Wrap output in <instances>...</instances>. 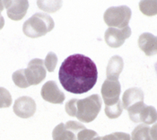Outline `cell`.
<instances>
[{"mask_svg": "<svg viewBox=\"0 0 157 140\" xmlns=\"http://www.w3.org/2000/svg\"><path fill=\"white\" fill-rule=\"evenodd\" d=\"M98 78L95 63L82 54H74L66 58L59 71V79L63 88L74 94L87 93L94 88Z\"/></svg>", "mask_w": 157, "mask_h": 140, "instance_id": "cell-1", "label": "cell"}, {"mask_svg": "<svg viewBox=\"0 0 157 140\" xmlns=\"http://www.w3.org/2000/svg\"><path fill=\"white\" fill-rule=\"evenodd\" d=\"M101 108V99L99 95L93 94L85 99H72L66 104V111L71 117L89 123L96 119Z\"/></svg>", "mask_w": 157, "mask_h": 140, "instance_id": "cell-2", "label": "cell"}, {"mask_svg": "<svg viewBox=\"0 0 157 140\" xmlns=\"http://www.w3.org/2000/svg\"><path fill=\"white\" fill-rule=\"evenodd\" d=\"M53 19L46 14L37 13L29 18L23 25V32L29 38H39L52 31Z\"/></svg>", "mask_w": 157, "mask_h": 140, "instance_id": "cell-3", "label": "cell"}, {"mask_svg": "<svg viewBox=\"0 0 157 140\" xmlns=\"http://www.w3.org/2000/svg\"><path fill=\"white\" fill-rule=\"evenodd\" d=\"M131 17V10L126 6H113L109 7L104 13V22L109 27H120L125 28L128 26V23Z\"/></svg>", "mask_w": 157, "mask_h": 140, "instance_id": "cell-4", "label": "cell"}, {"mask_svg": "<svg viewBox=\"0 0 157 140\" xmlns=\"http://www.w3.org/2000/svg\"><path fill=\"white\" fill-rule=\"evenodd\" d=\"M128 111L130 119L135 122L144 121L146 124H150L157 119L155 109L152 106H146L143 102L132 105Z\"/></svg>", "mask_w": 157, "mask_h": 140, "instance_id": "cell-5", "label": "cell"}, {"mask_svg": "<svg viewBox=\"0 0 157 140\" xmlns=\"http://www.w3.org/2000/svg\"><path fill=\"white\" fill-rule=\"evenodd\" d=\"M83 129H85L83 124L70 120L66 124L61 123L54 128L52 138L53 140H77V134Z\"/></svg>", "mask_w": 157, "mask_h": 140, "instance_id": "cell-6", "label": "cell"}, {"mask_svg": "<svg viewBox=\"0 0 157 140\" xmlns=\"http://www.w3.org/2000/svg\"><path fill=\"white\" fill-rule=\"evenodd\" d=\"M25 70L26 79L30 85H36L42 82L46 77V68L44 61L40 58L31 60Z\"/></svg>", "mask_w": 157, "mask_h": 140, "instance_id": "cell-7", "label": "cell"}, {"mask_svg": "<svg viewBox=\"0 0 157 140\" xmlns=\"http://www.w3.org/2000/svg\"><path fill=\"white\" fill-rule=\"evenodd\" d=\"M121 84L118 80L107 79L101 86V95L106 106L116 104L120 101Z\"/></svg>", "mask_w": 157, "mask_h": 140, "instance_id": "cell-8", "label": "cell"}, {"mask_svg": "<svg viewBox=\"0 0 157 140\" xmlns=\"http://www.w3.org/2000/svg\"><path fill=\"white\" fill-rule=\"evenodd\" d=\"M131 35V29L127 26L123 29L109 27L105 32L104 38L106 43L111 48H119L123 45L126 39Z\"/></svg>", "mask_w": 157, "mask_h": 140, "instance_id": "cell-9", "label": "cell"}, {"mask_svg": "<svg viewBox=\"0 0 157 140\" xmlns=\"http://www.w3.org/2000/svg\"><path fill=\"white\" fill-rule=\"evenodd\" d=\"M13 112L22 119H28L33 116L36 111V103L34 100L29 96L18 98L13 104Z\"/></svg>", "mask_w": 157, "mask_h": 140, "instance_id": "cell-10", "label": "cell"}, {"mask_svg": "<svg viewBox=\"0 0 157 140\" xmlns=\"http://www.w3.org/2000/svg\"><path fill=\"white\" fill-rule=\"evenodd\" d=\"M41 97L50 103L60 104L65 101V94L61 92L55 81H48L41 88Z\"/></svg>", "mask_w": 157, "mask_h": 140, "instance_id": "cell-11", "label": "cell"}, {"mask_svg": "<svg viewBox=\"0 0 157 140\" xmlns=\"http://www.w3.org/2000/svg\"><path fill=\"white\" fill-rule=\"evenodd\" d=\"M4 4L8 17L13 21L22 20L29 7L28 1H4Z\"/></svg>", "mask_w": 157, "mask_h": 140, "instance_id": "cell-12", "label": "cell"}, {"mask_svg": "<svg viewBox=\"0 0 157 140\" xmlns=\"http://www.w3.org/2000/svg\"><path fill=\"white\" fill-rule=\"evenodd\" d=\"M138 46L147 56L157 54V37L151 33H143L138 39Z\"/></svg>", "mask_w": 157, "mask_h": 140, "instance_id": "cell-13", "label": "cell"}, {"mask_svg": "<svg viewBox=\"0 0 157 140\" xmlns=\"http://www.w3.org/2000/svg\"><path fill=\"white\" fill-rule=\"evenodd\" d=\"M123 105L125 109H128L132 105L144 101V93L138 88H131L127 90L123 94Z\"/></svg>", "mask_w": 157, "mask_h": 140, "instance_id": "cell-14", "label": "cell"}, {"mask_svg": "<svg viewBox=\"0 0 157 140\" xmlns=\"http://www.w3.org/2000/svg\"><path fill=\"white\" fill-rule=\"evenodd\" d=\"M123 69V60L120 56H114L109 59L107 67V79L118 80Z\"/></svg>", "mask_w": 157, "mask_h": 140, "instance_id": "cell-15", "label": "cell"}, {"mask_svg": "<svg viewBox=\"0 0 157 140\" xmlns=\"http://www.w3.org/2000/svg\"><path fill=\"white\" fill-rule=\"evenodd\" d=\"M13 81L14 83V84L16 86H18L19 88H27L30 86L29 83L26 79V76H25V70L20 69L15 71L12 76Z\"/></svg>", "mask_w": 157, "mask_h": 140, "instance_id": "cell-16", "label": "cell"}, {"mask_svg": "<svg viewBox=\"0 0 157 140\" xmlns=\"http://www.w3.org/2000/svg\"><path fill=\"white\" fill-rule=\"evenodd\" d=\"M149 130L150 128L148 126L140 125L135 128L132 133V138L133 140H152L149 136Z\"/></svg>", "mask_w": 157, "mask_h": 140, "instance_id": "cell-17", "label": "cell"}, {"mask_svg": "<svg viewBox=\"0 0 157 140\" xmlns=\"http://www.w3.org/2000/svg\"><path fill=\"white\" fill-rule=\"evenodd\" d=\"M122 112V104L121 101H119L116 104L105 107V113L109 119H116L120 116Z\"/></svg>", "mask_w": 157, "mask_h": 140, "instance_id": "cell-18", "label": "cell"}, {"mask_svg": "<svg viewBox=\"0 0 157 140\" xmlns=\"http://www.w3.org/2000/svg\"><path fill=\"white\" fill-rule=\"evenodd\" d=\"M12 104V96L10 93L3 87H0V109L8 108Z\"/></svg>", "mask_w": 157, "mask_h": 140, "instance_id": "cell-19", "label": "cell"}, {"mask_svg": "<svg viewBox=\"0 0 157 140\" xmlns=\"http://www.w3.org/2000/svg\"><path fill=\"white\" fill-rule=\"evenodd\" d=\"M38 6L44 11L55 12L59 10L56 5H61L60 1H37Z\"/></svg>", "mask_w": 157, "mask_h": 140, "instance_id": "cell-20", "label": "cell"}, {"mask_svg": "<svg viewBox=\"0 0 157 140\" xmlns=\"http://www.w3.org/2000/svg\"><path fill=\"white\" fill-rule=\"evenodd\" d=\"M57 63H58V57L56 54H54L53 52H49L46 59L44 61V66L46 67V68L48 69V72H53L54 69L56 68V66H57Z\"/></svg>", "mask_w": 157, "mask_h": 140, "instance_id": "cell-21", "label": "cell"}, {"mask_svg": "<svg viewBox=\"0 0 157 140\" xmlns=\"http://www.w3.org/2000/svg\"><path fill=\"white\" fill-rule=\"evenodd\" d=\"M101 140H130V138L128 134L114 133L112 135H108L106 137L101 138Z\"/></svg>", "mask_w": 157, "mask_h": 140, "instance_id": "cell-22", "label": "cell"}, {"mask_svg": "<svg viewBox=\"0 0 157 140\" xmlns=\"http://www.w3.org/2000/svg\"><path fill=\"white\" fill-rule=\"evenodd\" d=\"M4 25H5V19H4V17L0 14V30L4 27Z\"/></svg>", "mask_w": 157, "mask_h": 140, "instance_id": "cell-23", "label": "cell"}, {"mask_svg": "<svg viewBox=\"0 0 157 140\" xmlns=\"http://www.w3.org/2000/svg\"><path fill=\"white\" fill-rule=\"evenodd\" d=\"M4 8H5V4H4V1H0V14H1V12L4 10Z\"/></svg>", "mask_w": 157, "mask_h": 140, "instance_id": "cell-24", "label": "cell"}, {"mask_svg": "<svg viewBox=\"0 0 157 140\" xmlns=\"http://www.w3.org/2000/svg\"><path fill=\"white\" fill-rule=\"evenodd\" d=\"M155 72H156L157 74V62L155 63Z\"/></svg>", "mask_w": 157, "mask_h": 140, "instance_id": "cell-25", "label": "cell"}]
</instances>
